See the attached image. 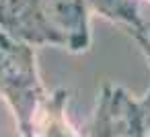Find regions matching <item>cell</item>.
Here are the masks:
<instances>
[{"label":"cell","instance_id":"cell-1","mask_svg":"<svg viewBox=\"0 0 150 137\" xmlns=\"http://www.w3.org/2000/svg\"><path fill=\"white\" fill-rule=\"evenodd\" d=\"M0 29L27 45H91L86 0H0Z\"/></svg>","mask_w":150,"mask_h":137}]
</instances>
